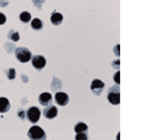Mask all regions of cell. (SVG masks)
Returning <instances> with one entry per match:
<instances>
[{
    "label": "cell",
    "mask_w": 159,
    "mask_h": 140,
    "mask_svg": "<svg viewBox=\"0 0 159 140\" xmlns=\"http://www.w3.org/2000/svg\"><path fill=\"white\" fill-rule=\"evenodd\" d=\"M107 98L112 105H119L120 103V87L119 85H113L109 88Z\"/></svg>",
    "instance_id": "6da1fadb"
},
{
    "label": "cell",
    "mask_w": 159,
    "mask_h": 140,
    "mask_svg": "<svg viewBox=\"0 0 159 140\" xmlns=\"http://www.w3.org/2000/svg\"><path fill=\"white\" fill-rule=\"evenodd\" d=\"M15 56L20 62L26 63L31 60L32 53L27 47H19L15 50Z\"/></svg>",
    "instance_id": "7a4b0ae2"
},
{
    "label": "cell",
    "mask_w": 159,
    "mask_h": 140,
    "mask_svg": "<svg viewBox=\"0 0 159 140\" xmlns=\"http://www.w3.org/2000/svg\"><path fill=\"white\" fill-rule=\"evenodd\" d=\"M27 134L30 139L44 140L47 139L45 132L43 130V128L37 125L30 127Z\"/></svg>",
    "instance_id": "3957f363"
},
{
    "label": "cell",
    "mask_w": 159,
    "mask_h": 140,
    "mask_svg": "<svg viewBox=\"0 0 159 140\" xmlns=\"http://www.w3.org/2000/svg\"><path fill=\"white\" fill-rule=\"evenodd\" d=\"M41 112L39 108L32 106L28 109L26 111V118L30 123H37L40 118Z\"/></svg>",
    "instance_id": "277c9868"
},
{
    "label": "cell",
    "mask_w": 159,
    "mask_h": 140,
    "mask_svg": "<svg viewBox=\"0 0 159 140\" xmlns=\"http://www.w3.org/2000/svg\"><path fill=\"white\" fill-rule=\"evenodd\" d=\"M105 83L102 81L101 79H96L93 81H92L91 85V89L92 92L97 96H101V94L103 92L105 89Z\"/></svg>",
    "instance_id": "5b68a950"
},
{
    "label": "cell",
    "mask_w": 159,
    "mask_h": 140,
    "mask_svg": "<svg viewBox=\"0 0 159 140\" xmlns=\"http://www.w3.org/2000/svg\"><path fill=\"white\" fill-rule=\"evenodd\" d=\"M31 62L32 65L35 69H36L38 71H41L43 68L45 67L46 65V59L45 58L44 56L40 55H37L33 56L31 58Z\"/></svg>",
    "instance_id": "8992f818"
},
{
    "label": "cell",
    "mask_w": 159,
    "mask_h": 140,
    "mask_svg": "<svg viewBox=\"0 0 159 140\" xmlns=\"http://www.w3.org/2000/svg\"><path fill=\"white\" fill-rule=\"evenodd\" d=\"M43 115L47 119L52 120L55 118L58 115V109L56 106L50 104L43 111Z\"/></svg>",
    "instance_id": "52a82bcc"
},
{
    "label": "cell",
    "mask_w": 159,
    "mask_h": 140,
    "mask_svg": "<svg viewBox=\"0 0 159 140\" xmlns=\"http://www.w3.org/2000/svg\"><path fill=\"white\" fill-rule=\"evenodd\" d=\"M55 99L56 103L60 106H66L69 103V101H70L69 96L66 93L64 92H58L56 93Z\"/></svg>",
    "instance_id": "ba28073f"
},
{
    "label": "cell",
    "mask_w": 159,
    "mask_h": 140,
    "mask_svg": "<svg viewBox=\"0 0 159 140\" xmlns=\"http://www.w3.org/2000/svg\"><path fill=\"white\" fill-rule=\"evenodd\" d=\"M38 101L43 106H48L52 103V96L50 93L44 92L42 93L38 97Z\"/></svg>",
    "instance_id": "9c48e42d"
},
{
    "label": "cell",
    "mask_w": 159,
    "mask_h": 140,
    "mask_svg": "<svg viewBox=\"0 0 159 140\" xmlns=\"http://www.w3.org/2000/svg\"><path fill=\"white\" fill-rule=\"evenodd\" d=\"M11 107L9 101L5 97H0V113H4L8 112Z\"/></svg>",
    "instance_id": "30bf717a"
},
{
    "label": "cell",
    "mask_w": 159,
    "mask_h": 140,
    "mask_svg": "<svg viewBox=\"0 0 159 140\" xmlns=\"http://www.w3.org/2000/svg\"><path fill=\"white\" fill-rule=\"evenodd\" d=\"M50 21L53 25H59L63 21V16L60 13L54 12L50 17Z\"/></svg>",
    "instance_id": "8fae6325"
},
{
    "label": "cell",
    "mask_w": 159,
    "mask_h": 140,
    "mask_svg": "<svg viewBox=\"0 0 159 140\" xmlns=\"http://www.w3.org/2000/svg\"><path fill=\"white\" fill-rule=\"evenodd\" d=\"M30 26H31L33 30L39 31V30L43 29V26H44V24H43V22L40 19L35 18L32 21L31 24H30Z\"/></svg>",
    "instance_id": "7c38bea8"
},
{
    "label": "cell",
    "mask_w": 159,
    "mask_h": 140,
    "mask_svg": "<svg viewBox=\"0 0 159 140\" xmlns=\"http://www.w3.org/2000/svg\"><path fill=\"white\" fill-rule=\"evenodd\" d=\"M88 126L83 122H79V123L74 126V131L76 133H80V132H84L88 131Z\"/></svg>",
    "instance_id": "4fadbf2b"
},
{
    "label": "cell",
    "mask_w": 159,
    "mask_h": 140,
    "mask_svg": "<svg viewBox=\"0 0 159 140\" xmlns=\"http://www.w3.org/2000/svg\"><path fill=\"white\" fill-rule=\"evenodd\" d=\"M19 19L20 21L24 23V24H28L31 20V15H30L29 12L24 11L20 14Z\"/></svg>",
    "instance_id": "5bb4252c"
},
{
    "label": "cell",
    "mask_w": 159,
    "mask_h": 140,
    "mask_svg": "<svg viewBox=\"0 0 159 140\" xmlns=\"http://www.w3.org/2000/svg\"><path fill=\"white\" fill-rule=\"evenodd\" d=\"M7 36H8L9 39L12 40L13 41H14V42L19 41V39H20V36H19V33H18V31H16V30H9V32L8 33V35H7Z\"/></svg>",
    "instance_id": "9a60e30c"
},
{
    "label": "cell",
    "mask_w": 159,
    "mask_h": 140,
    "mask_svg": "<svg viewBox=\"0 0 159 140\" xmlns=\"http://www.w3.org/2000/svg\"><path fill=\"white\" fill-rule=\"evenodd\" d=\"M75 139L77 140H82V139H89V132L88 131L80 132V133H76Z\"/></svg>",
    "instance_id": "2e32d148"
},
{
    "label": "cell",
    "mask_w": 159,
    "mask_h": 140,
    "mask_svg": "<svg viewBox=\"0 0 159 140\" xmlns=\"http://www.w3.org/2000/svg\"><path fill=\"white\" fill-rule=\"evenodd\" d=\"M7 76L9 80H12L16 77V70L14 68H10L7 72Z\"/></svg>",
    "instance_id": "e0dca14e"
},
{
    "label": "cell",
    "mask_w": 159,
    "mask_h": 140,
    "mask_svg": "<svg viewBox=\"0 0 159 140\" xmlns=\"http://www.w3.org/2000/svg\"><path fill=\"white\" fill-rule=\"evenodd\" d=\"M33 4L38 9V10H41L42 5L45 2V0H32Z\"/></svg>",
    "instance_id": "ac0fdd59"
},
{
    "label": "cell",
    "mask_w": 159,
    "mask_h": 140,
    "mask_svg": "<svg viewBox=\"0 0 159 140\" xmlns=\"http://www.w3.org/2000/svg\"><path fill=\"white\" fill-rule=\"evenodd\" d=\"M120 71H118V72H117L115 74L114 76H113V80H114V81L117 84H118V85H120Z\"/></svg>",
    "instance_id": "d6986e66"
},
{
    "label": "cell",
    "mask_w": 159,
    "mask_h": 140,
    "mask_svg": "<svg viewBox=\"0 0 159 140\" xmlns=\"http://www.w3.org/2000/svg\"><path fill=\"white\" fill-rule=\"evenodd\" d=\"M7 21L6 16L3 14V13L0 12V25H3Z\"/></svg>",
    "instance_id": "ffe728a7"
},
{
    "label": "cell",
    "mask_w": 159,
    "mask_h": 140,
    "mask_svg": "<svg viewBox=\"0 0 159 140\" xmlns=\"http://www.w3.org/2000/svg\"><path fill=\"white\" fill-rule=\"evenodd\" d=\"M115 62H116V64L112 62V65L113 66V67L115 69H119L120 68V60H115Z\"/></svg>",
    "instance_id": "44dd1931"
}]
</instances>
